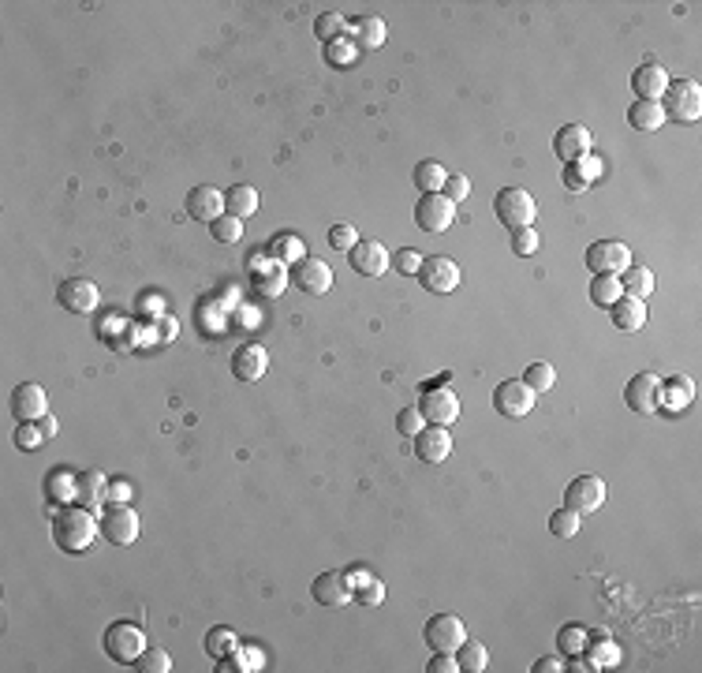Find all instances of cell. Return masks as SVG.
<instances>
[{
  "mask_svg": "<svg viewBox=\"0 0 702 673\" xmlns=\"http://www.w3.org/2000/svg\"><path fill=\"white\" fill-rule=\"evenodd\" d=\"M587 640H590V633H587L583 625H564V628H561V636H557L561 651H568V655H583Z\"/></svg>",
  "mask_w": 702,
  "mask_h": 673,
  "instance_id": "cell-45",
  "label": "cell"
},
{
  "mask_svg": "<svg viewBox=\"0 0 702 673\" xmlns=\"http://www.w3.org/2000/svg\"><path fill=\"white\" fill-rule=\"evenodd\" d=\"M310 595H314L317 602H322V606L340 609V606H348V602L355 599V587H351L348 573H322V576H314Z\"/></svg>",
  "mask_w": 702,
  "mask_h": 673,
  "instance_id": "cell-20",
  "label": "cell"
},
{
  "mask_svg": "<svg viewBox=\"0 0 702 673\" xmlns=\"http://www.w3.org/2000/svg\"><path fill=\"white\" fill-rule=\"evenodd\" d=\"M250 285L262 292L266 300H276L281 292L288 288V266H281V262H262V269L258 266H250Z\"/></svg>",
  "mask_w": 702,
  "mask_h": 673,
  "instance_id": "cell-26",
  "label": "cell"
},
{
  "mask_svg": "<svg viewBox=\"0 0 702 673\" xmlns=\"http://www.w3.org/2000/svg\"><path fill=\"white\" fill-rule=\"evenodd\" d=\"M564 505H568V509H576L579 516L598 513L602 505H605V479H598V475L571 479L568 487H564Z\"/></svg>",
  "mask_w": 702,
  "mask_h": 673,
  "instance_id": "cell-11",
  "label": "cell"
},
{
  "mask_svg": "<svg viewBox=\"0 0 702 673\" xmlns=\"http://www.w3.org/2000/svg\"><path fill=\"white\" fill-rule=\"evenodd\" d=\"M609 314H613V326L624 329V333H639V329L647 326V303H643V300H628V296H621V300L609 307Z\"/></svg>",
  "mask_w": 702,
  "mask_h": 673,
  "instance_id": "cell-29",
  "label": "cell"
},
{
  "mask_svg": "<svg viewBox=\"0 0 702 673\" xmlns=\"http://www.w3.org/2000/svg\"><path fill=\"white\" fill-rule=\"evenodd\" d=\"M355 599L363 602V606H381V602H385V584L370 576L363 587H355Z\"/></svg>",
  "mask_w": 702,
  "mask_h": 673,
  "instance_id": "cell-50",
  "label": "cell"
},
{
  "mask_svg": "<svg viewBox=\"0 0 702 673\" xmlns=\"http://www.w3.org/2000/svg\"><path fill=\"white\" fill-rule=\"evenodd\" d=\"M355 243H359L355 225H333V228H329V247H333V251H351Z\"/></svg>",
  "mask_w": 702,
  "mask_h": 673,
  "instance_id": "cell-49",
  "label": "cell"
},
{
  "mask_svg": "<svg viewBox=\"0 0 702 673\" xmlns=\"http://www.w3.org/2000/svg\"><path fill=\"white\" fill-rule=\"evenodd\" d=\"M657 389H662V378L650 374V371H639L631 378V382L624 386V405L635 412V415H650L657 412L662 405H657Z\"/></svg>",
  "mask_w": 702,
  "mask_h": 673,
  "instance_id": "cell-16",
  "label": "cell"
},
{
  "mask_svg": "<svg viewBox=\"0 0 702 673\" xmlns=\"http://www.w3.org/2000/svg\"><path fill=\"white\" fill-rule=\"evenodd\" d=\"M568 669H576V673H594V669H598V666H594L590 659H576V662H571Z\"/></svg>",
  "mask_w": 702,
  "mask_h": 673,
  "instance_id": "cell-58",
  "label": "cell"
},
{
  "mask_svg": "<svg viewBox=\"0 0 702 673\" xmlns=\"http://www.w3.org/2000/svg\"><path fill=\"white\" fill-rule=\"evenodd\" d=\"M427 643L434 647V651H452L456 655V647L467 640V628H463V621L456 618V614H434L430 621H427Z\"/></svg>",
  "mask_w": 702,
  "mask_h": 673,
  "instance_id": "cell-18",
  "label": "cell"
},
{
  "mask_svg": "<svg viewBox=\"0 0 702 673\" xmlns=\"http://www.w3.org/2000/svg\"><path fill=\"white\" fill-rule=\"evenodd\" d=\"M269 259L273 262H281V266H295L303 259V240L300 236H288V233H281V236H273L269 240Z\"/></svg>",
  "mask_w": 702,
  "mask_h": 673,
  "instance_id": "cell-36",
  "label": "cell"
},
{
  "mask_svg": "<svg viewBox=\"0 0 702 673\" xmlns=\"http://www.w3.org/2000/svg\"><path fill=\"white\" fill-rule=\"evenodd\" d=\"M587 659L598 666V669H613V666H621V647H616L613 640H609V633H594V640H587Z\"/></svg>",
  "mask_w": 702,
  "mask_h": 673,
  "instance_id": "cell-34",
  "label": "cell"
},
{
  "mask_svg": "<svg viewBox=\"0 0 702 673\" xmlns=\"http://www.w3.org/2000/svg\"><path fill=\"white\" fill-rule=\"evenodd\" d=\"M427 669L430 673H460V662H456L452 651H434V659H430Z\"/></svg>",
  "mask_w": 702,
  "mask_h": 673,
  "instance_id": "cell-53",
  "label": "cell"
},
{
  "mask_svg": "<svg viewBox=\"0 0 702 673\" xmlns=\"http://www.w3.org/2000/svg\"><path fill=\"white\" fill-rule=\"evenodd\" d=\"M266 371H269V352L258 341H247L232 352V374H236L240 382H258Z\"/></svg>",
  "mask_w": 702,
  "mask_h": 673,
  "instance_id": "cell-21",
  "label": "cell"
},
{
  "mask_svg": "<svg viewBox=\"0 0 702 673\" xmlns=\"http://www.w3.org/2000/svg\"><path fill=\"white\" fill-rule=\"evenodd\" d=\"M135 669L139 673H168V669H173V655H168L165 647H146L142 655L135 659Z\"/></svg>",
  "mask_w": 702,
  "mask_h": 673,
  "instance_id": "cell-42",
  "label": "cell"
},
{
  "mask_svg": "<svg viewBox=\"0 0 702 673\" xmlns=\"http://www.w3.org/2000/svg\"><path fill=\"white\" fill-rule=\"evenodd\" d=\"M224 209L232 217H240V221H247V217H254L262 209V195H258V187H250V183H236V187H228L224 192Z\"/></svg>",
  "mask_w": 702,
  "mask_h": 673,
  "instance_id": "cell-28",
  "label": "cell"
},
{
  "mask_svg": "<svg viewBox=\"0 0 702 673\" xmlns=\"http://www.w3.org/2000/svg\"><path fill=\"white\" fill-rule=\"evenodd\" d=\"M669 72L657 64V60H647L631 72V90H635V101H662L665 90H669Z\"/></svg>",
  "mask_w": 702,
  "mask_h": 673,
  "instance_id": "cell-17",
  "label": "cell"
},
{
  "mask_svg": "<svg viewBox=\"0 0 702 673\" xmlns=\"http://www.w3.org/2000/svg\"><path fill=\"white\" fill-rule=\"evenodd\" d=\"M616 300H621V277H590V303L594 307H613Z\"/></svg>",
  "mask_w": 702,
  "mask_h": 673,
  "instance_id": "cell-38",
  "label": "cell"
},
{
  "mask_svg": "<svg viewBox=\"0 0 702 673\" xmlns=\"http://www.w3.org/2000/svg\"><path fill=\"white\" fill-rule=\"evenodd\" d=\"M650 292H654V273L631 262V266L621 273V296H628V300H643V303H647Z\"/></svg>",
  "mask_w": 702,
  "mask_h": 673,
  "instance_id": "cell-32",
  "label": "cell"
},
{
  "mask_svg": "<svg viewBox=\"0 0 702 673\" xmlns=\"http://www.w3.org/2000/svg\"><path fill=\"white\" fill-rule=\"evenodd\" d=\"M494 214H497V221L504 228L520 233V228H535L538 202H535V195H530L527 187H501V192L494 195Z\"/></svg>",
  "mask_w": 702,
  "mask_h": 673,
  "instance_id": "cell-2",
  "label": "cell"
},
{
  "mask_svg": "<svg viewBox=\"0 0 702 673\" xmlns=\"http://www.w3.org/2000/svg\"><path fill=\"white\" fill-rule=\"evenodd\" d=\"M75 479H79V475H68V472H56V475H49V479H46V490H49V498L56 494V498H72V501H75Z\"/></svg>",
  "mask_w": 702,
  "mask_h": 673,
  "instance_id": "cell-48",
  "label": "cell"
},
{
  "mask_svg": "<svg viewBox=\"0 0 702 673\" xmlns=\"http://www.w3.org/2000/svg\"><path fill=\"white\" fill-rule=\"evenodd\" d=\"M415 456L422 464H444L452 456V434L449 427H422L415 434Z\"/></svg>",
  "mask_w": 702,
  "mask_h": 673,
  "instance_id": "cell-19",
  "label": "cell"
},
{
  "mask_svg": "<svg viewBox=\"0 0 702 673\" xmlns=\"http://www.w3.org/2000/svg\"><path fill=\"white\" fill-rule=\"evenodd\" d=\"M396 266H400V273H408V277H415L419 266H422V259L415 255V251H400V255H396Z\"/></svg>",
  "mask_w": 702,
  "mask_h": 673,
  "instance_id": "cell-54",
  "label": "cell"
},
{
  "mask_svg": "<svg viewBox=\"0 0 702 673\" xmlns=\"http://www.w3.org/2000/svg\"><path fill=\"white\" fill-rule=\"evenodd\" d=\"M422 427H427V419H422L419 408H400V415H396V430H400L403 438H415Z\"/></svg>",
  "mask_w": 702,
  "mask_h": 673,
  "instance_id": "cell-46",
  "label": "cell"
},
{
  "mask_svg": "<svg viewBox=\"0 0 702 673\" xmlns=\"http://www.w3.org/2000/svg\"><path fill=\"white\" fill-rule=\"evenodd\" d=\"M97 524H101V535L109 539L113 546H131L139 539V532H142V516L127 501L105 505V509L97 513Z\"/></svg>",
  "mask_w": 702,
  "mask_h": 673,
  "instance_id": "cell-3",
  "label": "cell"
},
{
  "mask_svg": "<svg viewBox=\"0 0 702 673\" xmlns=\"http://www.w3.org/2000/svg\"><path fill=\"white\" fill-rule=\"evenodd\" d=\"M579 524H583V516L564 505V509H557V513L549 516V532L557 535V539H576L579 535Z\"/></svg>",
  "mask_w": 702,
  "mask_h": 673,
  "instance_id": "cell-41",
  "label": "cell"
},
{
  "mask_svg": "<svg viewBox=\"0 0 702 673\" xmlns=\"http://www.w3.org/2000/svg\"><path fill=\"white\" fill-rule=\"evenodd\" d=\"M662 109H665V120H680V124H695L702 116V90L695 79H680V82H669V90L662 98Z\"/></svg>",
  "mask_w": 702,
  "mask_h": 673,
  "instance_id": "cell-5",
  "label": "cell"
},
{
  "mask_svg": "<svg viewBox=\"0 0 702 673\" xmlns=\"http://www.w3.org/2000/svg\"><path fill=\"white\" fill-rule=\"evenodd\" d=\"M535 401H538V393L530 389L523 378H508V382H501L497 393H494V408H497L504 419H523V415H530Z\"/></svg>",
  "mask_w": 702,
  "mask_h": 673,
  "instance_id": "cell-9",
  "label": "cell"
},
{
  "mask_svg": "<svg viewBox=\"0 0 702 673\" xmlns=\"http://www.w3.org/2000/svg\"><path fill=\"white\" fill-rule=\"evenodd\" d=\"M224 214V192H217V187H190L187 192V217L195 221H217Z\"/></svg>",
  "mask_w": 702,
  "mask_h": 673,
  "instance_id": "cell-23",
  "label": "cell"
},
{
  "mask_svg": "<svg viewBox=\"0 0 702 673\" xmlns=\"http://www.w3.org/2000/svg\"><path fill=\"white\" fill-rule=\"evenodd\" d=\"M146 651V633L131 621H116L105 628V655L113 662H123V666H135V659Z\"/></svg>",
  "mask_w": 702,
  "mask_h": 673,
  "instance_id": "cell-4",
  "label": "cell"
},
{
  "mask_svg": "<svg viewBox=\"0 0 702 673\" xmlns=\"http://www.w3.org/2000/svg\"><path fill=\"white\" fill-rule=\"evenodd\" d=\"M628 124H631L635 132H657V128H665V109H662V101H631Z\"/></svg>",
  "mask_w": 702,
  "mask_h": 673,
  "instance_id": "cell-31",
  "label": "cell"
},
{
  "mask_svg": "<svg viewBox=\"0 0 702 673\" xmlns=\"http://www.w3.org/2000/svg\"><path fill=\"white\" fill-rule=\"evenodd\" d=\"M348 262L359 277H385L389 269V247L377 243V240H359L351 251H348Z\"/></svg>",
  "mask_w": 702,
  "mask_h": 673,
  "instance_id": "cell-15",
  "label": "cell"
},
{
  "mask_svg": "<svg viewBox=\"0 0 702 673\" xmlns=\"http://www.w3.org/2000/svg\"><path fill=\"white\" fill-rule=\"evenodd\" d=\"M419 412L427 419V427H452L460 419V396L444 386H430L419 396Z\"/></svg>",
  "mask_w": 702,
  "mask_h": 673,
  "instance_id": "cell-7",
  "label": "cell"
},
{
  "mask_svg": "<svg viewBox=\"0 0 702 673\" xmlns=\"http://www.w3.org/2000/svg\"><path fill=\"white\" fill-rule=\"evenodd\" d=\"M12 415L19 423H41L49 415V396L38 382H23L12 389Z\"/></svg>",
  "mask_w": 702,
  "mask_h": 673,
  "instance_id": "cell-14",
  "label": "cell"
},
{
  "mask_svg": "<svg viewBox=\"0 0 702 673\" xmlns=\"http://www.w3.org/2000/svg\"><path fill=\"white\" fill-rule=\"evenodd\" d=\"M288 281L300 288V292H307V296H326V292L333 288V269L322 259L303 255L300 262L288 269Z\"/></svg>",
  "mask_w": 702,
  "mask_h": 673,
  "instance_id": "cell-10",
  "label": "cell"
},
{
  "mask_svg": "<svg viewBox=\"0 0 702 673\" xmlns=\"http://www.w3.org/2000/svg\"><path fill=\"white\" fill-rule=\"evenodd\" d=\"M590 146H594V135H590V128H583V124H564V128L553 135V154H557L564 165L590 154Z\"/></svg>",
  "mask_w": 702,
  "mask_h": 673,
  "instance_id": "cell-22",
  "label": "cell"
},
{
  "mask_svg": "<svg viewBox=\"0 0 702 673\" xmlns=\"http://www.w3.org/2000/svg\"><path fill=\"white\" fill-rule=\"evenodd\" d=\"M452 221H456V202H449L441 192L422 195L415 202V225L422 228V233H444Z\"/></svg>",
  "mask_w": 702,
  "mask_h": 673,
  "instance_id": "cell-12",
  "label": "cell"
},
{
  "mask_svg": "<svg viewBox=\"0 0 702 673\" xmlns=\"http://www.w3.org/2000/svg\"><path fill=\"white\" fill-rule=\"evenodd\" d=\"M602 173H605L602 161L594 158V154H583V158H576V161L564 165V187H568L571 195H583V192H590V183L598 180Z\"/></svg>",
  "mask_w": 702,
  "mask_h": 673,
  "instance_id": "cell-24",
  "label": "cell"
},
{
  "mask_svg": "<svg viewBox=\"0 0 702 673\" xmlns=\"http://www.w3.org/2000/svg\"><path fill=\"white\" fill-rule=\"evenodd\" d=\"M557 669H564L561 655H546V659H538V662H535V673H557Z\"/></svg>",
  "mask_w": 702,
  "mask_h": 673,
  "instance_id": "cell-55",
  "label": "cell"
},
{
  "mask_svg": "<svg viewBox=\"0 0 702 673\" xmlns=\"http://www.w3.org/2000/svg\"><path fill=\"white\" fill-rule=\"evenodd\" d=\"M523 382H527L530 389H535V393H549L553 386H557V371L538 360V363H530V367L523 371Z\"/></svg>",
  "mask_w": 702,
  "mask_h": 673,
  "instance_id": "cell-44",
  "label": "cell"
},
{
  "mask_svg": "<svg viewBox=\"0 0 702 673\" xmlns=\"http://www.w3.org/2000/svg\"><path fill=\"white\" fill-rule=\"evenodd\" d=\"M41 430H46V438H53V434L60 430V423H56V415H46V419H41Z\"/></svg>",
  "mask_w": 702,
  "mask_h": 673,
  "instance_id": "cell-57",
  "label": "cell"
},
{
  "mask_svg": "<svg viewBox=\"0 0 702 673\" xmlns=\"http://www.w3.org/2000/svg\"><path fill=\"white\" fill-rule=\"evenodd\" d=\"M41 441H46V430L34 427V423H19V430H15V446L19 449H38Z\"/></svg>",
  "mask_w": 702,
  "mask_h": 673,
  "instance_id": "cell-51",
  "label": "cell"
},
{
  "mask_svg": "<svg viewBox=\"0 0 702 673\" xmlns=\"http://www.w3.org/2000/svg\"><path fill=\"white\" fill-rule=\"evenodd\" d=\"M101 535V524H97V513L87 509V505H63V509L53 516V542L60 546L63 554H82L90 550V542Z\"/></svg>",
  "mask_w": 702,
  "mask_h": 673,
  "instance_id": "cell-1",
  "label": "cell"
},
{
  "mask_svg": "<svg viewBox=\"0 0 702 673\" xmlns=\"http://www.w3.org/2000/svg\"><path fill=\"white\" fill-rule=\"evenodd\" d=\"M131 498V487H127V482H116V501H127Z\"/></svg>",
  "mask_w": 702,
  "mask_h": 673,
  "instance_id": "cell-59",
  "label": "cell"
},
{
  "mask_svg": "<svg viewBox=\"0 0 702 673\" xmlns=\"http://www.w3.org/2000/svg\"><path fill=\"white\" fill-rule=\"evenodd\" d=\"M348 580H351V587H363V584L370 580V569H363V565H355V569H348Z\"/></svg>",
  "mask_w": 702,
  "mask_h": 673,
  "instance_id": "cell-56",
  "label": "cell"
},
{
  "mask_svg": "<svg viewBox=\"0 0 702 673\" xmlns=\"http://www.w3.org/2000/svg\"><path fill=\"white\" fill-rule=\"evenodd\" d=\"M441 195L449 202H463L467 195H471V180H467V176H449V180H444V187H441Z\"/></svg>",
  "mask_w": 702,
  "mask_h": 673,
  "instance_id": "cell-52",
  "label": "cell"
},
{
  "mask_svg": "<svg viewBox=\"0 0 702 673\" xmlns=\"http://www.w3.org/2000/svg\"><path fill=\"white\" fill-rule=\"evenodd\" d=\"M456 662H460V669L482 673V669L489 666V651H486V643H482V640H471V636H467V640L456 647Z\"/></svg>",
  "mask_w": 702,
  "mask_h": 673,
  "instance_id": "cell-37",
  "label": "cell"
},
{
  "mask_svg": "<svg viewBox=\"0 0 702 673\" xmlns=\"http://www.w3.org/2000/svg\"><path fill=\"white\" fill-rule=\"evenodd\" d=\"M209 236H214L217 243H240L243 240V221L232 217V214H221L217 221H209Z\"/></svg>",
  "mask_w": 702,
  "mask_h": 673,
  "instance_id": "cell-40",
  "label": "cell"
},
{
  "mask_svg": "<svg viewBox=\"0 0 702 673\" xmlns=\"http://www.w3.org/2000/svg\"><path fill=\"white\" fill-rule=\"evenodd\" d=\"M538 247H542V240H538L535 228H520V233H512V251L520 259H530Z\"/></svg>",
  "mask_w": 702,
  "mask_h": 673,
  "instance_id": "cell-47",
  "label": "cell"
},
{
  "mask_svg": "<svg viewBox=\"0 0 702 673\" xmlns=\"http://www.w3.org/2000/svg\"><path fill=\"white\" fill-rule=\"evenodd\" d=\"M691 401H695V382L688 374H672L657 389V405H665L669 412H684Z\"/></svg>",
  "mask_w": 702,
  "mask_h": 673,
  "instance_id": "cell-27",
  "label": "cell"
},
{
  "mask_svg": "<svg viewBox=\"0 0 702 673\" xmlns=\"http://www.w3.org/2000/svg\"><path fill=\"white\" fill-rule=\"evenodd\" d=\"M444 180H449V173H444V168H441V161L422 158V161L411 168V183L419 187L422 195H434V192H441V187H444Z\"/></svg>",
  "mask_w": 702,
  "mask_h": 673,
  "instance_id": "cell-35",
  "label": "cell"
},
{
  "mask_svg": "<svg viewBox=\"0 0 702 673\" xmlns=\"http://www.w3.org/2000/svg\"><path fill=\"white\" fill-rule=\"evenodd\" d=\"M75 501L87 505V509H94V513H101L105 501H109V479H105L101 472H82L75 479Z\"/></svg>",
  "mask_w": 702,
  "mask_h": 673,
  "instance_id": "cell-25",
  "label": "cell"
},
{
  "mask_svg": "<svg viewBox=\"0 0 702 673\" xmlns=\"http://www.w3.org/2000/svg\"><path fill=\"white\" fill-rule=\"evenodd\" d=\"M415 277L427 292H434V296H449V292H456V285H460V266L452 259H444V255H430V259H422Z\"/></svg>",
  "mask_w": 702,
  "mask_h": 673,
  "instance_id": "cell-8",
  "label": "cell"
},
{
  "mask_svg": "<svg viewBox=\"0 0 702 673\" xmlns=\"http://www.w3.org/2000/svg\"><path fill=\"white\" fill-rule=\"evenodd\" d=\"M385 23H381L377 15H363V19H355V27H351V41H355V49H381L385 46Z\"/></svg>",
  "mask_w": 702,
  "mask_h": 673,
  "instance_id": "cell-33",
  "label": "cell"
},
{
  "mask_svg": "<svg viewBox=\"0 0 702 673\" xmlns=\"http://www.w3.org/2000/svg\"><path fill=\"white\" fill-rule=\"evenodd\" d=\"M56 303L68 314H90L101 303V292H97V285L90 277H68V281H60V288H56Z\"/></svg>",
  "mask_w": 702,
  "mask_h": 673,
  "instance_id": "cell-13",
  "label": "cell"
},
{
  "mask_svg": "<svg viewBox=\"0 0 702 673\" xmlns=\"http://www.w3.org/2000/svg\"><path fill=\"white\" fill-rule=\"evenodd\" d=\"M202 647H206L209 659L221 662V659H228V655H236V651H240V636H236V628H232V625H214L206 633Z\"/></svg>",
  "mask_w": 702,
  "mask_h": 673,
  "instance_id": "cell-30",
  "label": "cell"
},
{
  "mask_svg": "<svg viewBox=\"0 0 702 673\" xmlns=\"http://www.w3.org/2000/svg\"><path fill=\"white\" fill-rule=\"evenodd\" d=\"M631 266V247L624 240H598L587 247V269L594 277H621V273Z\"/></svg>",
  "mask_w": 702,
  "mask_h": 673,
  "instance_id": "cell-6",
  "label": "cell"
},
{
  "mask_svg": "<svg viewBox=\"0 0 702 673\" xmlns=\"http://www.w3.org/2000/svg\"><path fill=\"white\" fill-rule=\"evenodd\" d=\"M314 34H317V41H322V46H329V41H336V38L348 34V19L336 15V12L317 15V19H314Z\"/></svg>",
  "mask_w": 702,
  "mask_h": 673,
  "instance_id": "cell-39",
  "label": "cell"
},
{
  "mask_svg": "<svg viewBox=\"0 0 702 673\" xmlns=\"http://www.w3.org/2000/svg\"><path fill=\"white\" fill-rule=\"evenodd\" d=\"M359 56V49H355V41L344 34V38H336V41H329L326 46V60H329V68H351V60Z\"/></svg>",
  "mask_w": 702,
  "mask_h": 673,
  "instance_id": "cell-43",
  "label": "cell"
}]
</instances>
